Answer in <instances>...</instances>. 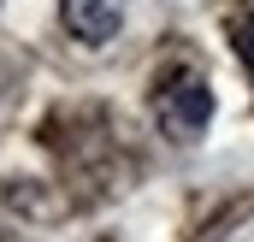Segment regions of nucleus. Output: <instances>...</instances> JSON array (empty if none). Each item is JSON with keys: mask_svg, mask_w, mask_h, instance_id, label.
I'll return each mask as SVG.
<instances>
[{"mask_svg": "<svg viewBox=\"0 0 254 242\" xmlns=\"http://www.w3.org/2000/svg\"><path fill=\"white\" fill-rule=\"evenodd\" d=\"M154 119L166 136H178V142H195L207 119H213V89L201 83V77H178V83H166L160 89V101H154Z\"/></svg>", "mask_w": 254, "mask_h": 242, "instance_id": "1", "label": "nucleus"}, {"mask_svg": "<svg viewBox=\"0 0 254 242\" xmlns=\"http://www.w3.org/2000/svg\"><path fill=\"white\" fill-rule=\"evenodd\" d=\"M60 18H65V30H71L77 42L101 48V42L119 36V24H125V0H60Z\"/></svg>", "mask_w": 254, "mask_h": 242, "instance_id": "2", "label": "nucleus"}, {"mask_svg": "<svg viewBox=\"0 0 254 242\" xmlns=\"http://www.w3.org/2000/svg\"><path fill=\"white\" fill-rule=\"evenodd\" d=\"M243 65H249V71H254V24H249V30H243Z\"/></svg>", "mask_w": 254, "mask_h": 242, "instance_id": "3", "label": "nucleus"}]
</instances>
